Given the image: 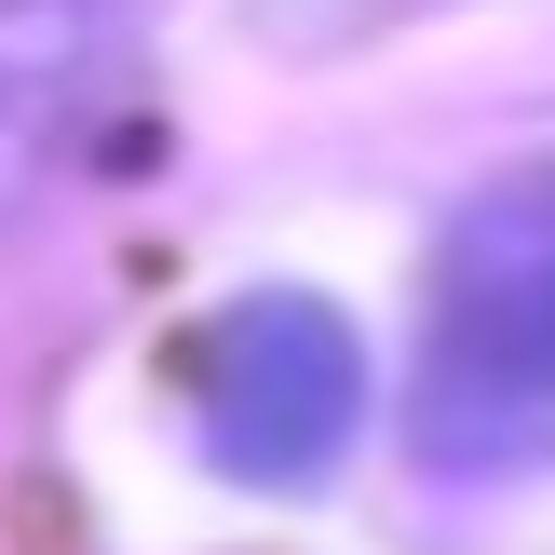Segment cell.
Wrapping results in <instances>:
<instances>
[{"instance_id":"3957f363","label":"cell","mask_w":555,"mask_h":555,"mask_svg":"<svg viewBox=\"0 0 555 555\" xmlns=\"http://www.w3.org/2000/svg\"><path fill=\"white\" fill-rule=\"evenodd\" d=\"M122 81V0H0V217H27L81 163Z\"/></svg>"},{"instance_id":"6da1fadb","label":"cell","mask_w":555,"mask_h":555,"mask_svg":"<svg viewBox=\"0 0 555 555\" xmlns=\"http://www.w3.org/2000/svg\"><path fill=\"white\" fill-rule=\"evenodd\" d=\"M406 448L434 475H542L555 461V150L461 190L421 298Z\"/></svg>"},{"instance_id":"7a4b0ae2","label":"cell","mask_w":555,"mask_h":555,"mask_svg":"<svg viewBox=\"0 0 555 555\" xmlns=\"http://www.w3.org/2000/svg\"><path fill=\"white\" fill-rule=\"evenodd\" d=\"M190 434L231 488H325L366 434V339L312 285H244L190 339Z\"/></svg>"}]
</instances>
